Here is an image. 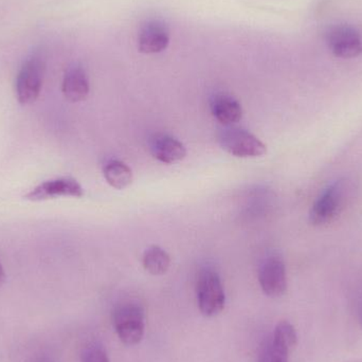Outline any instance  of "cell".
<instances>
[{
  "label": "cell",
  "instance_id": "obj_1",
  "mask_svg": "<svg viewBox=\"0 0 362 362\" xmlns=\"http://www.w3.org/2000/svg\"><path fill=\"white\" fill-rule=\"evenodd\" d=\"M112 325L121 341L127 346H136L141 341L146 329V312L136 300H125L115 306Z\"/></svg>",
  "mask_w": 362,
  "mask_h": 362
},
{
  "label": "cell",
  "instance_id": "obj_2",
  "mask_svg": "<svg viewBox=\"0 0 362 362\" xmlns=\"http://www.w3.org/2000/svg\"><path fill=\"white\" fill-rule=\"evenodd\" d=\"M198 308L204 316L215 317L225 308L226 296L221 278L212 269H204L196 284Z\"/></svg>",
  "mask_w": 362,
  "mask_h": 362
},
{
  "label": "cell",
  "instance_id": "obj_3",
  "mask_svg": "<svg viewBox=\"0 0 362 362\" xmlns=\"http://www.w3.org/2000/svg\"><path fill=\"white\" fill-rule=\"evenodd\" d=\"M346 189L344 181L337 180L323 189L310 211L312 225H327L339 215L346 199Z\"/></svg>",
  "mask_w": 362,
  "mask_h": 362
},
{
  "label": "cell",
  "instance_id": "obj_4",
  "mask_svg": "<svg viewBox=\"0 0 362 362\" xmlns=\"http://www.w3.org/2000/svg\"><path fill=\"white\" fill-rule=\"evenodd\" d=\"M223 150L240 158H255L266 154L265 144L253 134L240 129H230L219 136Z\"/></svg>",
  "mask_w": 362,
  "mask_h": 362
},
{
  "label": "cell",
  "instance_id": "obj_5",
  "mask_svg": "<svg viewBox=\"0 0 362 362\" xmlns=\"http://www.w3.org/2000/svg\"><path fill=\"white\" fill-rule=\"evenodd\" d=\"M45 63L37 57L30 59L21 67L16 78V98L21 105L34 103L40 97L44 81Z\"/></svg>",
  "mask_w": 362,
  "mask_h": 362
},
{
  "label": "cell",
  "instance_id": "obj_6",
  "mask_svg": "<svg viewBox=\"0 0 362 362\" xmlns=\"http://www.w3.org/2000/svg\"><path fill=\"white\" fill-rule=\"evenodd\" d=\"M327 46L336 57L355 59L362 54V37L355 28L338 25L329 28L325 34Z\"/></svg>",
  "mask_w": 362,
  "mask_h": 362
},
{
  "label": "cell",
  "instance_id": "obj_7",
  "mask_svg": "<svg viewBox=\"0 0 362 362\" xmlns=\"http://www.w3.org/2000/svg\"><path fill=\"white\" fill-rule=\"evenodd\" d=\"M84 196V189L78 180L71 177L57 178L40 183L28 192L25 198L30 202H44L57 197H76Z\"/></svg>",
  "mask_w": 362,
  "mask_h": 362
},
{
  "label": "cell",
  "instance_id": "obj_8",
  "mask_svg": "<svg viewBox=\"0 0 362 362\" xmlns=\"http://www.w3.org/2000/svg\"><path fill=\"white\" fill-rule=\"evenodd\" d=\"M259 281L264 293L268 297L279 298L286 293L287 274L284 261L280 257H270L262 264Z\"/></svg>",
  "mask_w": 362,
  "mask_h": 362
},
{
  "label": "cell",
  "instance_id": "obj_9",
  "mask_svg": "<svg viewBox=\"0 0 362 362\" xmlns=\"http://www.w3.org/2000/svg\"><path fill=\"white\" fill-rule=\"evenodd\" d=\"M170 44L169 29L159 21L146 23L138 35V49L144 54L163 52Z\"/></svg>",
  "mask_w": 362,
  "mask_h": 362
},
{
  "label": "cell",
  "instance_id": "obj_10",
  "mask_svg": "<svg viewBox=\"0 0 362 362\" xmlns=\"http://www.w3.org/2000/svg\"><path fill=\"white\" fill-rule=\"evenodd\" d=\"M62 91L71 103L84 101L89 95V81L86 72L81 67H72L64 76Z\"/></svg>",
  "mask_w": 362,
  "mask_h": 362
},
{
  "label": "cell",
  "instance_id": "obj_11",
  "mask_svg": "<svg viewBox=\"0 0 362 362\" xmlns=\"http://www.w3.org/2000/svg\"><path fill=\"white\" fill-rule=\"evenodd\" d=\"M152 152L157 160L171 165L185 158L187 155V148L176 138L161 135L153 142Z\"/></svg>",
  "mask_w": 362,
  "mask_h": 362
},
{
  "label": "cell",
  "instance_id": "obj_12",
  "mask_svg": "<svg viewBox=\"0 0 362 362\" xmlns=\"http://www.w3.org/2000/svg\"><path fill=\"white\" fill-rule=\"evenodd\" d=\"M211 112L219 123L227 127L240 122L243 117V108L240 102L227 95H216L213 99Z\"/></svg>",
  "mask_w": 362,
  "mask_h": 362
},
{
  "label": "cell",
  "instance_id": "obj_13",
  "mask_svg": "<svg viewBox=\"0 0 362 362\" xmlns=\"http://www.w3.org/2000/svg\"><path fill=\"white\" fill-rule=\"evenodd\" d=\"M142 264L148 274L153 276H163L169 270L171 257L161 247L151 246L144 251Z\"/></svg>",
  "mask_w": 362,
  "mask_h": 362
},
{
  "label": "cell",
  "instance_id": "obj_14",
  "mask_svg": "<svg viewBox=\"0 0 362 362\" xmlns=\"http://www.w3.org/2000/svg\"><path fill=\"white\" fill-rule=\"evenodd\" d=\"M103 174L108 185L117 189H125L133 181L131 168L120 160H112L106 163Z\"/></svg>",
  "mask_w": 362,
  "mask_h": 362
},
{
  "label": "cell",
  "instance_id": "obj_15",
  "mask_svg": "<svg viewBox=\"0 0 362 362\" xmlns=\"http://www.w3.org/2000/svg\"><path fill=\"white\" fill-rule=\"evenodd\" d=\"M291 352V349L270 335L262 344L257 362H289Z\"/></svg>",
  "mask_w": 362,
  "mask_h": 362
},
{
  "label": "cell",
  "instance_id": "obj_16",
  "mask_svg": "<svg viewBox=\"0 0 362 362\" xmlns=\"http://www.w3.org/2000/svg\"><path fill=\"white\" fill-rule=\"evenodd\" d=\"M272 335L274 336V339L278 340L291 351L297 344V333L295 327L287 321H281L278 323Z\"/></svg>",
  "mask_w": 362,
  "mask_h": 362
},
{
  "label": "cell",
  "instance_id": "obj_17",
  "mask_svg": "<svg viewBox=\"0 0 362 362\" xmlns=\"http://www.w3.org/2000/svg\"><path fill=\"white\" fill-rule=\"evenodd\" d=\"M82 362H110L102 344L93 342L83 351Z\"/></svg>",
  "mask_w": 362,
  "mask_h": 362
},
{
  "label": "cell",
  "instance_id": "obj_18",
  "mask_svg": "<svg viewBox=\"0 0 362 362\" xmlns=\"http://www.w3.org/2000/svg\"><path fill=\"white\" fill-rule=\"evenodd\" d=\"M357 312H358V318L362 325V293L357 301Z\"/></svg>",
  "mask_w": 362,
  "mask_h": 362
},
{
  "label": "cell",
  "instance_id": "obj_19",
  "mask_svg": "<svg viewBox=\"0 0 362 362\" xmlns=\"http://www.w3.org/2000/svg\"><path fill=\"white\" fill-rule=\"evenodd\" d=\"M6 280V274H4V268H2L1 263H0V286L4 283Z\"/></svg>",
  "mask_w": 362,
  "mask_h": 362
}]
</instances>
